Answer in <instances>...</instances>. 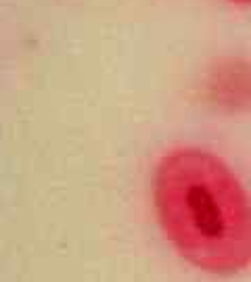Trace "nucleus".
Here are the masks:
<instances>
[{"label": "nucleus", "mask_w": 251, "mask_h": 282, "mask_svg": "<svg viewBox=\"0 0 251 282\" xmlns=\"http://www.w3.org/2000/svg\"><path fill=\"white\" fill-rule=\"evenodd\" d=\"M153 203L166 239L190 265L209 274L251 265V199L218 155L197 146L164 155Z\"/></svg>", "instance_id": "f257e3e1"}, {"label": "nucleus", "mask_w": 251, "mask_h": 282, "mask_svg": "<svg viewBox=\"0 0 251 282\" xmlns=\"http://www.w3.org/2000/svg\"><path fill=\"white\" fill-rule=\"evenodd\" d=\"M230 2H237V4H251V0H230Z\"/></svg>", "instance_id": "f03ea898"}]
</instances>
